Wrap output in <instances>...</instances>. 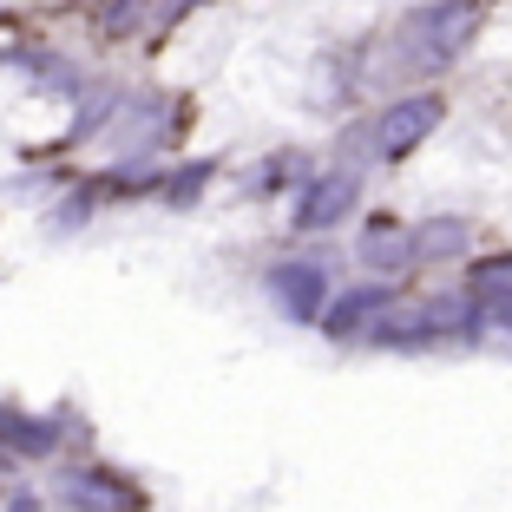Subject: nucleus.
<instances>
[{"label": "nucleus", "instance_id": "nucleus-6", "mask_svg": "<svg viewBox=\"0 0 512 512\" xmlns=\"http://www.w3.org/2000/svg\"><path fill=\"white\" fill-rule=\"evenodd\" d=\"M473 302H480V316H493V322L512 329V256L480 263V276H473Z\"/></svg>", "mask_w": 512, "mask_h": 512}, {"label": "nucleus", "instance_id": "nucleus-5", "mask_svg": "<svg viewBox=\"0 0 512 512\" xmlns=\"http://www.w3.org/2000/svg\"><path fill=\"white\" fill-rule=\"evenodd\" d=\"M66 506L73 512H132L138 493H125V486L106 480V473H79V480L66 486Z\"/></svg>", "mask_w": 512, "mask_h": 512}, {"label": "nucleus", "instance_id": "nucleus-9", "mask_svg": "<svg viewBox=\"0 0 512 512\" xmlns=\"http://www.w3.org/2000/svg\"><path fill=\"white\" fill-rule=\"evenodd\" d=\"M165 7H171V14H184V7H197V0H165Z\"/></svg>", "mask_w": 512, "mask_h": 512}, {"label": "nucleus", "instance_id": "nucleus-8", "mask_svg": "<svg viewBox=\"0 0 512 512\" xmlns=\"http://www.w3.org/2000/svg\"><path fill=\"white\" fill-rule=\"evenodd\" d=\"M362 256L368 263H375V270H401V263H414V256H407V230H394V224H375L362 237Z\"/></svg>", "mask_w": 512, "mask_h": 512}, {"label": "nucleus", "instance_id": "nucleus-4", "mask_svg": "<svg viewBox=\"0 0 512 512\" xmlns=\"http://www.w3.org/2000/svg\"><path fill=\"white\" fill-rule=\"evenodd\" d=\"M270 289H276V302H283L296 322H316L322 316V296H329L322 270H309V263H283V270H270Z\"/></svg>", "mask_w": 512, "mask_h": 512}, {"label": "nucleus", "instance_id": "nucleus-3", "mask_svg": "<svg viewBox=\"0 0 512 512\" xmlns=\"http://www.w3.org/2000/svg\"><path fill=\"white\" fill-rule=\"evenodd\" d=\"M355 197H362V178L355 171H322L309 191H302V204H296V230H329V224H342L348 211H355Z\"/></svg>", "mask_w": 512, "mask_h": 512}, {"label": "nucleus", "instance_id": "nucleus-1", "mask_svg": "<svg viewBox=\"0 0 512 512\" xmlns=\"http://www.w3.org/2000/svg\"><path fill=\"white\" fill-rule=\"evenodd\" d=\"M473 33H480V0H440V7L401 20V33L388 40V60H401L394 73H440L447 60H460Z\"/></svg>", "mask_w": 512, "mask_h": 512}, {"label": "nucleus", "instance_id": "nucleus-7", "mask_svg": "<svg viewBox=\"0 0 512 512\" xmlns=\"http://www.w3.org/2000/svg\"><path fill=\"white\" fill-rule=\"evenodd\" d=\"M467 250V224L460 217H434V224L407 230V256L414 263H440V256H460Z\"/></svg>", "mask_w": 512, "mask_h": 512}, {"label": "nucleus", "instance_id": "nucleus-2", "mask_svg": "<svg viewBox=\"0 0 512 512\" xmlns=\"http://www.w3.org/2000/svg\"><path fill=\"white\" fill-rule=\"evenodd\" d=\"M440 119H447V106H440L434 92H421V99H394V106L375 119V151L381 158H407L421 138H434Z\"/></svg>", "mask_w": 512, "mask_h": 512}]
</instances>
